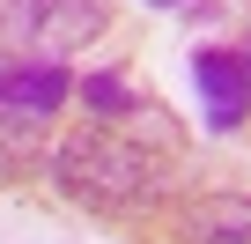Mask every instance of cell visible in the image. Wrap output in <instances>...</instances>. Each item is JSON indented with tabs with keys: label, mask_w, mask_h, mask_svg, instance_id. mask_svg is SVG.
Returning a JSON list of instances; mask_svg holds the SVG:
<instances>
[{
	"label": "cell",
	"mask_w": 251,
	"mask_h": 244,
	"mask_svg": "<svg viewBox=\"0 0 251 244\" xmlns=\"http://www.w3.org/2000/svg\"><path fill=\"white\" fill-rule=\"evenodd\" d=\"M52 178H59V192H74L89 207H148L163 192V156H148L126 134L81 126L52 148Z\"/></svg>",
	"instance_id": "obj_1"
},
{
	"label": "cell",
	"mask_w": 251,
	"mask_h": 244,
	"mask_svg": "<svg viewBox=\"0 0 251 244\" xmlns=\"http://www.w3.org/2000/svg\"><path fill=\"white\" fill-rule=\"evenodd\" d=\"M103 23H111L103 0H8V8H0V37H8V52H23L30 67H59Z\"/></svg>",
	"instance_id": "obj_2"
},
{
	"label": "cell",
	"mask_w": 251,
	"mask_h": 244,
	"mask_svg": "<svg viewBox=\"0 0 251 244\" xmlns=\"http://www.w3.org/2000/svg\"><path fill=\"white\" fill-rule=\"evenodd\" d=\"M74 96V81H67V67H8L0 74V141H15V148H30L37 134H45V118L59 111Z\"/></svg>",
	"instance_id": "obj_3"
},
{
	"label": "cell",
	"mask_w": 251,
	"mask_h": 244,
	"mask_svg": "<svg viewBox=\"0 0 251 244\" xmlns=\"http://www.w3.org/2000/svg\"><path fill=\"white\" fill-rule=\"evenodd\" d=\"M192 81H200V104H207V126L214 134H236L244 111H251V45L244 52H200L192 59Z\"/></svg>",
	"instance_id": "obj_4"
},
{
	"label": "cell",
	"mask_w": 251,
	"mask_h": 244,
	"mask_svg": "<svg viewBox=\"0 0 251 244\" xmlns=\"http://www.w3.org/2000/svg\"><path fill=\"white\" fill-rule=\"evenodd\" d=\"M185 244H251V200L244 192H207L185 215Z\"/></svg>",
	"instance_id": "obj_5"
},
{
	"label": "cell",
	"mask_w": 251,
	"mask_h": 244,
	"mask_svg": "<svg viewBox=\"0 0 251 244\" xmlns=\"http://www.w3.org/2000/svg\"><path fill=\"white\" fill-rule=\"evenodd\" d=\"M81 104H89V111H111V118H141V111H148L118 74H89V81H81Z\"/></svg>",
	"instance_id": "obj_6"
},
{
	"label": "cell",
	"mask_w": 251,
	"mask_h": 244,
	"mask_svg": "<svg viewBox=\"0 0 251 244\" xmlns=\"http://www.w3.org/2000/svg\"><path fill=\"white\" fill-rule=\"evenodd\" d=\"M155 8H185V0H155Z\"/></svg>",
	"instance_id": "obj_7"
}]
</instances>
